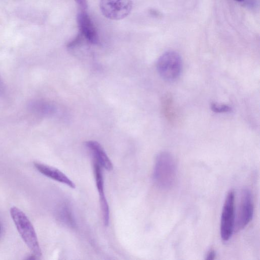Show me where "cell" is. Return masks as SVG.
<instances>
[{"label": "cell", "mask_w": 260, "mask_h": 260, "mask_svg": "<svg viewBox=\"0 0 260 260\" xmlns=\"http://www.w3.org/2000/svg\"><path fill=\"white\" fill-rule=\"evenodd\" d=\"M177 176V166L173 156L163 151L157 155L153 172L155 184L162 189H168L174 184Z\"/></svg>", "instance_id": "6da1fadb"}, {"label": "cell", "mask_w": 260, "mask_h": 260, "mask_svg": "<svg viewBox=\"0 0 260 260\" xmlns=\"http://www.w3.org/2000/svg\"><path fill=\"white\" fill-rule=\"evenodd\" d=\"M12 218L22 239L35 255L40 256L41 249L34 228L27 216L19 209H10Z\"/></svg>", "instance_id": "7a4b0ae2"}, {"label": "cell", "mask_w": 260, "mask_h": 260, "mask_svg": "<svg viewBox=\"0 0 260 260\" xmlns=\"http://www.w3.org/2000/svg\"><path fill=\"white\" fill-rule=\"evenodd\" d=\"M182 60L179 54L174 51H167L158 58L156 68L164 80L172 81L177 79L182 70Z\"/></svg>", "instance_id": "3957f363"}, {"label": "cell", "mask_w": 260, "mask_h": 260, "mask_svg": "<svg viewBox=\"0 0 260 260\" xmlns=\"http://www.w3.org/2000/svg\"><path fill=\"white\" fill-rule=\"evenodd\" d=\"M235 210V193L231 190L226 196L221 216L220 235L224 242L229 240L234 232Z\"/></svg>", "instance_id": "277c9868"}, {"label": "cell", "mask_w": 260, "mask_h": 260, "mask_svg": "<svg viewBox=\"0 0 260 260\" xmlns=\"http://www.w3.org/2000/svg\"><path fill=\"white\" fill-rule=\"evenodd\" d=\"M253 214V205L250 190L243 189L241 193L240 200L236 215L235 214L234 231L243 229L250 222Z\"/></svg>", "instance_id": "5b68a950"}, {"label": "cell", "mask_w": 260, "mask_h": 260, "mask_svg": "<svg viewBox=\"0 0 260 260\" xmlns=\"http://www.w3.org/2000/svg\"><path fill=\"white\" fill-rule=\"evenodd\" d=\"M100 8L103 14L112 20L126 17L132 8V0H101Z\"/></svg>", "instance_id": "8992f818"}, {"label": "cell", "mask_w": 260, "mask_h": 260, "mask_svg": "<svg viewBox=\"0 0 260 260\" xmlns=\"http://www.w3.org/2000/svg\"><path fill=\"white\" fill-rule=\"evenodd\" d=\"M94 176L96 188L99 193L101 208L105 226H108L110 220V210L104 191V181L102 167L95 161L93 160Z\"/></svg>", "instance_id": "52a82bcc"}, {"label": "cell", "mask_w": 260, "mask_h": 260, "mask_svg": "<svg viewBox=\"0 0 260 260\" xmlns=\"http://www.w3.org/2000/svg\"><path fill=\"white\" fill-rule=\"evenodd\" d=\"M77 22L81 34L88 42L96 44L99 36L96 28L85 10H81L77 16Z\"/></svg>", "instance_id": "ba28073f"}, {"label": "cell", "mask_w": 260, "mask_h": 260, "mask_svg": "<svg viewBox=\"0 0 260 260\" xmlns=\"http://www.w3.org/2000/svg\"><path fill=\"white\" fill-rule=\"evenodd\" d=\"M85 146L91 154L93 160L107 171L113 169L112 162L100 144L95 141H88L85 143Z\"/></svg>", "instance_id": "9c48e42d"}, {"label": "cell", "mask_w": 260, "mask_h": 260, "mask_svg": "<svg viewBox=\"0 0 260 260\" xmlns=\"http://www.w3.org/2000/svg\"><path fill=\"white\" fill-rule=\"evenodd\" d=\"M35 168L41 174L45 176L64 184L70 188H75V183L63 172L53 167L36 162L34 163Z\"/></svg>", "instance_id": "30bf717a"}, {"label": "cell", "mask_w": 260, "mask_h": 260, "mask_svg": "<svg viewBox=\"0 0 260 260\" xmlns=\"http://www.w3.org/2000/svg\"><path fill=\"white\" fill-rule=\"evenodd\" d=\"M56 218L60 223L70 229L76 227V221L72 208L69 203H61L56 211Z\"/></svg>", "instance_id": "8fae6325"}, {"label": "cell", "mask_w": 260, "mask_h": 260, "mask_svg": "<svg viewBox=\"0 0 260 260\" xmlns=\"http://www.w3.org/2000/svg\"><path fill=\"white\" fill-rule=\"evenodd\" d=\"M211 110L215 113H226L231 111V108L228 105L212 103Z\"/></svg>", "instance_id": "7c38bea8"}, {"label": "cell", "mask_w": 260, "mask_h": 260, "mask_svg": "<svg viewBox=\"0 0 260 260\" xmlns=\"http://www.w3.org/2000/svg\"><path fill=\"white\" fill-rule=\"evenodd\" d=\"M81 10H85L87 8V0H75Z\"/></svg>", "instance_id": "4fadbf2b"}, {"label": "cell", "mask_w": 260, "mask_h": 260, "mask_svg": "<svg viewBox=\"0 0 260 260\" xmlns=\"http://www.w3.org/2000/svg\"><path fill=\"white\" fill-rule=\"evenodd\" d=\"M216 253L214 250L210 249L206 256V259L213 260L215 258Z\"/></svg>", "instance_id": "5bb4252c"}, {"label": "cell", "mask_w": 260, "mask_h": 260, "mask_svg": "<svg viewBox=\"0 0 260 260\" xmlns=\"http://www.w3.org/2000/svg\"><path fill=\"white\" fill-rule=\"evenodd\" d=\"M235 1H237V2H242L243 0H235Z\"/></svg>", "instance_id": "9a60e30c"}, {"label": "cell", "mask_w": 260, "mask_h": 260, "mask_svg": "<svg viewBox=\"0 0 260 260\" xmlns=\"http://www.w3.org/2000/svg\"><path fill=\"white\" fill-rule=\"evenodd\" d=\"M0 231H1V228H0Z\"/></svg>", "instance_id": "2e32d148"}]
</instances>
